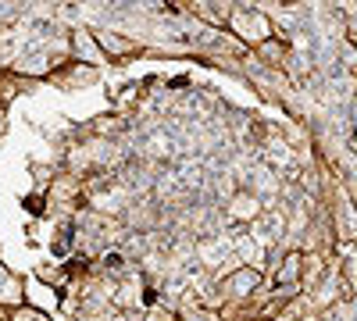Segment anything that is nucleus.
<instances>
[{
  "mask_svg": "<svg viewBox=\"0 0 357 321\" xmlns=\"http://www.w3.org/2000/svg\"><path fill=\"white\" fill-rule=\"evenodd\" d=\"M229 33L254 54L261 43H268V40L275 36V18L268 15V11H261V8H254V4H232Z\"/></svg>",
  "mask_w": 357,
  "mask_h": 321,
  "instance_id": "obj_1",
  "label": "nucleus"
},
{
  "mask_svg": "<svg viewBox=\"0 0 357 321\" xmlns=\"http://www.w3.org/2000/svg\"><path fill=\"white\" fill-rule=\"evenodd\" d=\"M93 36H97V43H100V50L107 57V65H129V61H136V57L146 54L143 40H136L129 33H118V29H107V25L93 29Z\"/></svg>",
  "mask_w": 357,
  "mask_h": 321,
  "instance_id": "obj_2",
  "label": "nucleus"
},
{
  "mask_svg": "<svg viewBox=\"0 0 357 321\" xmlns=\"http://www.w3.org/2000/svg\"><path fill=\"white\" fill-rule=\"evenodd\" d=\"M301 282H304V250L293 246V250H286L279 257V265L272 268V285L275 289H289V293H304Z\"/></svg>",
  "mask_w": 357,
  "mask_h": 321,
  "instance_id": "obj_3",
  "label": "nucleus"
},
{
  "mask_svg": "<svg viewBox=\"0 0 357 321\" xmlns=\"http://www.w3.org/2000/svg\"><path fill=\"white\" fill-rule=\"evenodd\" d=\"M68 50H72V61L79 65H89V68H104L107 57L93 36V29H72L68 33Z\"/></svg>",
  "mask_w": 357,
  "mask_h": 321,
  "instance_id": "obj_4",
  "label": "nucleus"
},
{
  "mask_svg": "<svg viewBox=\"0 0 357 321\" xmlns=\"http://www.w3.org/2000/svg\"><path fill=\"white\" fill-rule=\"evenodd\" d=\"M25 304L36 307L43 314H54L57 321H61V311H65V293H57V289H50L47 282H40L36 275L25 279Z\"/></svg>",
  "mask_w": 357,
  "mask_h": 321,
  "instance_id": "obj_5",
  "label": "nucleus"
},
{
  "mask_svg": "<svg viewBox=\"0 0 357 321\" xmlns=\"http://www.w3.org/2000/svg\"><path fill=\"white\" fill-rule=\"evenodd\" d=\"M225 214L236 221V225H250V221H261L264 218V203L254 189H236L225 203Z\"/></svg>",
  "mask_w": 357,
  "mask_h": 321,
  "instance_id": "obj_6",
  "label": "nucleus"
},
{
  "mask_svg": "<svg viewBox=\"0 0 357 321\" xmlns=\"http://www.w3.org/2000/svg\"><path fill=\"white\" fill-rule=\"evenodd\" d=\"M50 82L57 90H86V86H97L100 82V68H89V65H79V61H65L50 75Z\"/></svg>",
  "mask_w": 357,
  "mask_h": 321,
  "instance_id": "obj_7",
  "label": "nucleus"
},
{
  "mask_svg": "<svg viewBox=\"0 0 357 321\" xmlns=\"http://www.w3.org/2000/svg\"><path fill=\"white\" fill-rule=\"evenodd\" d=\"M22 304H25V279L15 275L4 260H0V307L15 311V307H22Z\"/></svg>",
  "mask_w": 357,
  "mask_h": 321,
  "instance_id": "obj_8",
  "label": "nucleus"
},
{
  "mask_svg": "<svg viewBox=\"0 0 357 321\" xmlns=\"http://www.w3.org/2000/svg\"><path fill=\"white\" fill-rule=\"evenodd\" d=\"M126 118L122 114H97L93 122H89V132H93L97 139H107V136H122L126 132Z\"/></svg>",
  "mask_w": 357,
  "mask_h": 321,
  "instance_id": "obj_9",
  "label": "nucleus"
},
{
  "mask_svg": "<svg viewBox=\"0 0 357 321\" xmlns=\"http://www.w3.org/2000/svg\"><path fill=\"white\" fill-rule=\"evenodd\" d=\"M175 321H225L218 311H211V307H204L197 297H186V307L175 314Z\"/></svg>",
  "mask_w": 357,
  "mask_h": 321,
  "instance_id": "obj_10",
  "label": "nucleus"
},
{
  "mask_svg": "<svg viewBox=\"0 0 357 321\" xmlns=\"http://www.w3.org/2000/svg\"><path fill=\"white\" fill-rule=\"evenodd\" d=\"M25 86H29V82H25V79H18L11 68H8V72H0V107L8 111V104H11V100H15L22 90H25Z\"/></svg>",
  "mask_w": 357,
  "mask_h": 321,
  "instance_id": "obj_11",
  "label": "nucleus"
},
{
  "mask_svg": "<svg viewBox=\"0 0 357 321\" xmlns=\"http://www.w3.org/2000/svg\"><path fill=\"white\" fill-rule=\"evenodd\" d=\"M11 321H57V318H54V314H43V311H36V307H29V304H22V307L11 311Z\"/></svg>",
  "mask_w": 357,
  "mask_h": 321,
  "instance_id": "obj_12",
  "label": "nucleus"
},
{
  "mask_svg": "<svg viewBox=\"0 0 357 321\" xmlns=\"http://www.w3.org/2000/svg\"><path fill=\"white\" fill-rule=\"evenodd\" d=\"M22 203H25V211L40 214V211H43V203H47V193H43V189H36V193H29V196H25Z\"/></svg>",
  "mask_w": 357,
  "mask_h": 321,
  "instance_id": "obj_13",
  "label": "nucleus"
},
{
  "mask_svg": "<svg viewBox=\"0 0 357 321\" xmlns=\"http://www.w3.org/2000/svg\"><path fill=\"white\" fill-rule=\"evenodd\" d=\"M347 47L357 54V22H354V25H347Z\"/></svg>",
  "mask_w": 357,
  "mask_h": 321,
  "instance_id": "obj_14",
  "label": "nucleus"
},
{
  "mask_svg": "<svg viewBox=\"0 0 357 321\" xmlns=\"http://www.w3.org/2000/svg\"><path fill=\"white\" fill-rule=\"evenodd\" d=\"M0 321H11V311L8 307H0Z\"/></svg>",
  "mask_w": 357,
  "mask_h": 321,
  "instance_id": "obj_15",
  "label": "nucleus"
}]
</instances>
